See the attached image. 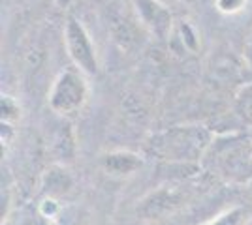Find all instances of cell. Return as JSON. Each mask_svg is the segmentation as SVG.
Listing matches in <instances>:
<instances>
[{
	"instance_id": "1",
	"label": "cell",
	"mask_w": 252,
	"mask_h": 225,
	"mask_svg": "<svg viewBox=\"0 0 252 225\" xmlns=\"http://www.w3.org/2000/svg\"><path fill=\"white\" fill-rule=\"evenodd\" d=\"M209 141L211 133L203 126H181L160 133L151 147L162 160L190 163L201 158Z\"/></svg>"
},
{
	"instance_id": "2",
	"label": "cell",
	"mask_w": 252,
	"mask_h": 225,
	"mask_svg": "<svg viewBox=\"0 0 252 225\" xmlns=\"http://www.w3.org/2000/svg\"><path fill=\"white\" fill-rule=\"evenodd\" d=\"M89 98V86L79 70H64L55 79L49 90V107L59 115H70L85 105Z\"/></svg>"
},
{
	"instance_id": "3",
	"label": "cell",
	"mask_w": 252,
	"mask_h": 225,
	"mask_svg": "<svg viewBox=\"0 0 252 225\" xmlns=\"http://www.w3.org/2000/svg\"><path fill=\"white\" fill-rule=\"evenodd\" d=\"M64 43L68 56L72 58L75 68L87 75L98 74V56H96V47L91 34L87 32L83 23L70 17L64 26Z\"/></svg>"
},
{
	"instance_id": "4",
	"label": "cell",
	"mask_w": 252,
	"mask_h": 225,
	"mask_svg": "<svg viewBox=\"0 0 252 225\" xmlns=\"http://www.w3.org/2000/svg\"><path fill=\"white\" fill-rule=\"evenodd\" d=\"M187 201V195L175 186H160L149 192L137 204V214L143 220H162L173 214Z\"/></svg>"
},
{
	"instance_id": "5",
	"label": "cell",
	"mask_w": 252,
	"mask_h": 225,
	"mask_svg": "<svg viewBox=\"0 0 252 225\" xmlns=\"http://www.w3.org/2000/svg\"><path fill=\"white\" fill-rule=\"evenodd\" d=\"M141 25L158 40H166L173 28V15L160 0H134Z\"/></svg>"
},
{
	"instance_id": "6",
	"label": "cell",
	"mask_w": 252,
	"mask_h": 225,
	"mask_svg": "<svg viewBox=\"0 0 252 225\" xmlns=\"http://www.w3.org/2000/svg\"><path fill=\"white\" fill-rule=\"evenodd\" d=\"M222 175L233 182H252V143L233 145L220 156Z\"/></svg>"
},
{
	"instance_id": "7",
	"label": "cell",
	"mask_w": 252,
	"mask_h": 225,
	"mask_svg": "<svg viewBox=\"0 0 252 225\" xmlns=\"http://www.w3.org/2000/svg\"><path fill=\"white\" fill-rule=\"evenodd\" d=\"M143 156L132 152V150H113V152H107L102 156L100 165L109 176H115V178H125V176H132L136 175L141 167H143Z\"/></svg>"
},
{
	"instance_id": "8",
	"label": "cell",
	"mask_w": 252,
	"mask_h": 225,
	"mask_svg": "<svg viewBox=\"0 0 252 225\" xmlns=\"http://www.w3.org/2000/svg\"><path fill=\"white\" fill-rule=\"evenodd\" d=\"M74 180L70 176V173L64 169V165H53L51 169L43 173L42 178V190L45 197L57 199L59 195H64L72 190Z\"/></svg>"
},
{
	"instance_id": "9",
	"label": "cell",
	"mask_w": 252,
	"mask_h": 225,
	"mask_svg": "<svg viewBox=\"0 0 252 225\" xmlns=\"http://www.w3.org/2000/svg\"><path fill=\"white\" fill-rule=\"evenodd\" d=\"M51 150L53 156L59 161V165H68L74 161L77 145H75V133L72 124H66V126L59 128V131L55 133Z\"/></svg>"
},
{
	"instance_id": "10",
	"label": "cell",
	"mask_w": 252,
	"mask_h": 225,
	"mask_svg": "<svg viewBox=\"0 0 252 225\" xmlns=\"http://www.w3.org/2000/svg\"><path fill=\"white\" fill-rule=\"evenodd\" d=\"M247 222V210L243 206H231L201 225H245Z\"/></svg>"
},
{
	"instance_id": "11",
	"label": "cell",
	"mask_w": 252,
	"mask_h": 225,
	"mask_svg": "<svg viewBox=\"0 0 252 225\" xmlns=\"http://www.w3.org/2000/svg\"><path fill=\"white\" fill-rule=\"evenodd\" d=\"M21 118V105L17 103V100L11 96H4L0 98V120L4 122V124H15L17 120Z\"/></svg>"
},
{
	"instance_id": "12",
	"label": "cell",
	"mask_w": 252,
	"mask_h": 225,
	"mask_svg": "<svg viewBox=\"0 0 252 225\" xmlns=\"http://www.w3.org/2000/svg\"><path fill=\"white\" fill-rule=\"evenodd\" d=\"M179 30H181V36H183V38H181V40H183V45H185L189 51L196 53V51L200 49V36L192 28V25L187 21H181Z\"/></svg>"
},
{
	"instance_id": "13",
	"label": "cell",
	"mask_w": 252,
	"mask_h": 225,
	"mask_svg": "<svg viewBox=\"0 0 252 225\" xmlns=\"http://www.w3.org/2000/svg\"><path fill=\"white\" fill-rule=\"evenodd\" d=\"M237 113L243 120L252 122V85L243 88V92L237 96Z\"/></svg>"
},
{
	"instance_id": "14",
	"label": "cell",
	"mask_w": 252,
	"mask_h": 225,
	"mask_svg": "<svg viewBox=\"0 0 252 225\" xmlns=\"http://www.w3.org/2000/svg\"><path fill=\"white\" fill-rule=\"evenodd\" d=\"M38 214L42 216L43 220H49V222H55V218L61 214V206H59V201L53 199V197H43V201L38 206Z\"/></svg>"
},
{
	"instance_id": "15",
	"label": "cell",
	"mask_w": 252,
	"mask_h": 225,
	"mask_svg": "<svg viewBox=\"0 0 252 225\" xmlns=\"http://www.w3.org/2000/svg\"><path fill=\"white\" fill-rule=\"evenodd\" d=\"M247 2L249 0H215V6L224 15H235L247 8Z\"/></svg>"
},
{
	"instance_id": "16",
	"label": "cell",
	"mask_w": 252,
	"mask_h": 225,
	"mask_svg": "<svg viewBox=\"0 0 252 225\" xmlns=\"http://www.w3.org/2000/svg\"><path fill=\"white\" fill-rule=\"evenodd\" d=\"M10 208H11L10 190L2 186V206H0V218H2V224L8 220V216H10Z\"/></svg>"
},
{
	"instance_id": "17",
	"label": "cell",
	"mask_w": 252,
	"mask_h": 225,
	"mask_svg": "<svg viewBox=\"0 0 252 225\" xmlns=\"http://www.w3.org/2000/svg\"><path fill=\"white\" fill-rule=\"evenodd\" d=\"M13 126L11 124H4L2 122V131H0V137H2V147H8L11 143V137H13Z\"/></svg>"
},
{
	"instance_id": "18",
	"label": "cell",
	"mask_w": 252,
	"mask_h": 225,
	"mask_svg": "<svg viewBox=\"0 0 252 225\" xmlns=\"http://www.w3.org/2000/svg\"><path fill=\"white\" fill-rule=\"evenodd\" d=\"M243 56H245V62L249 64V68H252V32L247 36L245 45H243Z\"/></svg>"
},
{
	"instance_id": "19",
	"label": "cell",
	"mask_w": 252,
	"mask_h": 225,
	"mask_svg": "<svg viewBox=\"0 0 252 225\" xmlns=\"http://www.w3.org/2000/svg\"><path fill=\"white\" fill-rule=\"evenodd\" d=\"M55 2V6L59 8V10H66L70 4H72V0H53Z\"/></svg>"
},
{
	"instance_id": "20",
	"label": "cell",
	"mask_w": 252,
	"mask_h": 225,
	"mask_svg": "<svg viewBox=\"0 0 252 225\" xmlns=\"http://www.w3.org/2000/svg\"><path fill=\"white\" fill-rule=\"evenodd\" d=\"M245 225H252V218H251V220H249V222H247Z\"/></svg>"
},
{
	"instance_id": "21",
	"label": "cell",
	"mask_w": 252,
	"mask_h": 225,
	"mask_svg": "<svg viewBox=\"0 0 252 225\" xmlns=\"http://www.w3.org/2000/svg\"><path fill=\"white\" fill-rule=\"evenodd\" d=\"M185 2H194V0H185Z\"/></svg>"
}]
</instances>
